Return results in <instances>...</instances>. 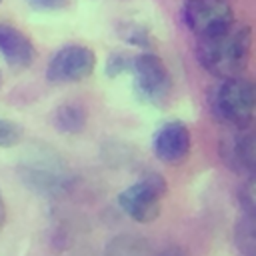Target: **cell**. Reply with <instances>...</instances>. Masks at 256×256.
Segmentation results:
<instances>
[{"label":"cell","mask_w":256,"mask_h":256,"mask_svg":"<svg viewBox=\"0 0 256 256\" xmlns=\"http://www.w3.org/2000/svg\"><path fill=\"white\" fill-rule=\"evenodd\" d=\"M52 122L62 134H78L88 124V110L78 102H64L54 110Z\"/></svg>","instance_id":"8fae6325"},{"label":"cell","mask_w":256,"mask_h":256,"mask_svg":"<svg viewBox=\"0 0 256 256\" xmlns=\"http://www.w3.org/2000/svg\"><path fill=\"white\" fill-rule=\"evenodd\" d=\"M130 70H132V56H128L126 52H112L106 58L104 72L108 78H118V76L130 74Z\"/></svg>","instance_id":"9a60e30c"},{"label":"cell","mask_w":256,"mask_h":256,"mask_svg":"<svg viewBox=\"0 0 256 256\" xmlns=\"http://www.w3.org/2000/svg\"><path fill=\"white\" fill-rule=\"evenodd\" d=\"M96 68V54L84 44H66L56 50L46 66V80L52 84H72L86 80Z\"/></svg>","instance_id":"52a82bcc"},{"label":"cell","mask_w":256,"mask_h":256,"mask_svg":"<svg viewBox=\"0 0 256 256\" xmlns=\"http://www.w3.org/2000/svg\"><path fill=\"white\" fill-rule=\"evenodd\" d=\"M208 110L216 122L228 130L250 128L254 118V84L246 76L218 80L206 96Z\"/></svg>","instance_id":"7a4b0ae2"},{"label":"cell","mask_w":256,"mask_h":256,"mask_svg":"<svg viewBox=\"0 0 256 256\" xmlns=\"http://www.w3.org/2000/svg\"><path fill=\"white\" fill-rule=\"evenodd\" d=\"M192 148V136L188 126L182 120H168L164 122L152 136V150L154 156L170 166L184 162Z\"/></svg>","instance_id":"ba28073f"},{"label":"cell","mask_w":256,"mask_h":256,"mask_svg":"<svg viewBox=\"0 0 256 256\" xmlns=\"http://www.w3.org/2000/svg\"><path fill=\"white\" fill-rule=\"evenodd\" d=\"M18 172L22 182L42 196H60L72 186V174L56 156L50 158L44 154L30 158L18 168Z\"/></svg>","instance_id":"5b68a950"},{"label":"cell","mask_w":256,"mask_h":256,"mask_svg":"<svg viewBox=\"0 0 256 256\" xmlns=\"http://www.w3.org/2000/svg\"><path fill=\"white\" fill-rule=\"evenodd\" d=\"M24 136V130L18 122L0 118V148H12L16 146Z\"/></svg>","instance_id":"2e32d148"},{"label":"cell","mask_w":256,"mask_h":256,"mask_svg":"<svg viewBox=\"0 0 256 256\" xmlns=\"http://www.w3.org/2000/svg\"><path fill=\"white\" fill-rule=\"evenodd\" d=\"M168 190L166 178L158 172H146L142 178L118 194V206L134 222L148 224L160 216L162 198Z\"/></svg>","instance_id":"3957f363"},{"label":"cell","mask_w":256,"mask_h":256,"mask_svg":"<svg viewBox=\"0 0 256 256\" xmlns=\"http://www.w3.org/2000/svg\"><path fill=\"white\" fill-rule=\"evenodd\" d=\"M234 244L242 256H256V234H254V216L242 214L234 226Z\"/></svg>","instance_id":"5bb4252c"},{"label":"cell","mask_w":256,"mask_h":256,"mask_svg":"<svg viewBox=\"0 0 256 256\" xmlns=\"http://www.w3.org/2000/svg\"><path fill=\"white\" fill-rule=\"evenodd\" d=\"M252 30L248 24H232L220 34L200 38L196 44V58L204 70L220 80L238 78L250 62Z\"/></svg>","instance_id":"6da1fadb"},{"label":"cell","mask_w":256,"mask_h":256,"mask_svg":"<svg viewBox=\"0 0 256 256\" xmlns=\"http://www.w3.org/2000/svg\"><path fill=\"white\" fill-rule=\"evenodd\" d=\"M182 20L200 40L230 28L234 24V10L228 0H186Z\"/></svg>","instance_id":"8992f818"},{"label":"cell","mask_w":256,"mask_h":256,"mask_svg":"<svg viewBox=\"0 0 256 256\" xmlns=\"http://www.w3.org/2000/svg\"><path fill=\"white\" fill-rule=\"evenodd\" d=\"M156 256H188V252L184 248H180V246H166Z\"/></svg>","instance_id":"d6986e66"},{"label":"cell","mask_w":256,"mask_h":256,"mask_svg":"<svg viewBox=\"0 0 256 256\" xmlns=\"http://www.w3.org/2000/svg\"><path fill=\"white\" fill-rule=\"evenodd\" d=\"M134 92L150 106H166L172 96V76L160 56L154 52H140L132 56Z\"/></svg>","instance_id":"277c9868"},{"label":"cell","mask_w":256,"mask_h":256,"mask_svg":"<svg viewBox=\"0 0 256 256\" xmlns=\"http://www.w3.org/2000/svg\"><path fill=\"white\" fill-rule=\"evenodd\" d=\"M0 88H2V74H0Z\"/></svg>","instance_id":"44dd1931"},{"label":"cell","mask_w":256,"mask_h":256,"mask_svg":"<svg viewBox=\"0 0 256 256\" xmlns=\"http://www.w3.org/2000/svg\"><path fill=\"white\" fill-rule=\"evenodd\" d=\"M26 4L36 12H56L62 10L68 0H26Z\"/></svg>","instance_id":"ac0fdd59"},{"label":"cell","mask_w":256,"mask_h":256,"mask_svg":"<svg viewBox=\"0 0 256 256\" xmlns=\"http://www.w3.org/2000/svg\"><path fill=\"white\" fill-rule=\"evenodd\" d=\"M218 154H220L222 162L232 172L252 176L254 160H256L252 130L250 128H244V130H228L226 128V132L218 144Z\"/></svg>","instance_id":"9c48e42d"},{"label":"cell","mask_w":256,"mask_h":256,"mask_svg":"<svg viewBox=\"0 0 256 256\" xmlns=\"http://www.w3.org/2000/svg\"><path fill=\"white\" fill-rule=\"evenodd\" d=\"M254 180L252 176L246 178V182L238 188V202H240V208H242V214H250L254 216V206H256V200H254Z\"/></svg>","instance_id":"e0dca14e"},{"label":"cell","mask_w":256,"mask_h":256,"mask_svg":"<svg viewBox=\"0 0 256 256\" xmlns=\"http://www.w3.org/2000/svg\"><path fill=\"white\" fill-rule=\"evenodd\" d=\"M104 256H150V244L140 236L120 234L106 244Z\"/></svg>","instance_id":"4fadbf2b"},{"label":"cell","mask_w":256,"mask_h":256,"mask_svg":"<svg viewBox=\"0 0 256 256\" xmlns=\"http://www.w3.org/2000/svg\"><path fill=\"white\" fill-rule=\"evenodd\" d=\"M4 222H6V204H4V196L0 192V228L4 226Z\"/></svg>","instance_id":"ffe728a7"},{"label":"cell","mask_w":256,"mask_h":256,"mask_svg":"<svg viewBox=\"0 0 256 256\" xmlns=\"http://www.w3.org/2000/svg\"><path fill=\"white\" fill-rule=\"evenodd\" d=\"M0 2H2V0H0Z\"/></svg>","instance_id":"7402d4cb"},{"label":"cell","mask_w":256,"mask_h":256,"mask_svg":"<svg viewBox=\"0 0 256 256\" xmlns=\"http://www.w3.org/2000/svg\"><path fill=\"white\" fill-rule=\"evenodd\" d=\"M0 56L14 68H26L36 60V46L20 28L0 22Z\"/></svg>","instance_id":"30bf717a"},{"label":"cell","mask_w":256,"mask_h":256,"mask_svg":"<svg viewBox=\"0 0 256 256\" xmlns=\"http://www.w3.org/2000/svg\"><path fill=\"white\" fill-rule=\"evenodd\" d=\"M116 32L122 38V42H126L128 46H134V48H142L144 52H152L156 46V40L152 38L150 30L140 22L122 20V22H118Z\"/></svg>","instance_id":"7c38bea8"}]
</instances>
